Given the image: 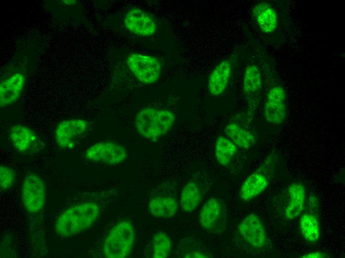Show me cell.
<instances>
[{
  "mask_svg": "<svg viewBox=\"0 0 345 258\" xmlns=\"http://www.w3.org/2000/svg\"><path fill=\"white\" fill-rule=\"evenodd\" d=\"M125 27L138 35L149 36L156 32L157 26L154 19L143 10L132 7L124 17Z\"/></svg>",
  "mask_w": 345,
  "mask_h": 258,
  "instance_id": "12",
  "label": "cell"
},
{
  "mask_svg": "<svg viewBox=\"0 0 345 258\" xmlns=\"http://www.w3.org/2000/svg\"><path fill=\"white\" fill-rule=\"evenodd\" d=\"M90 129L89 122L79 119H66L56 126L54 136L56 142L61 148H74L86 135Z\"/></svg>",
  "mask_w": 345,
  "mask_h": 258,
  "instance_id": "4",
  "label": "cell"
},
{
  "mask_svg": "<svg viewBox=\"0 0 345 258\" xmlns=\"http://www.w3.org/2000/svg\"><path fill=\"white\" fill-rule=\"evenodd\" d=\"M238 231L245 242L254 248L261 249L266 245L267 235L264 225L255 213L248 215L241 220Z\"/></svg>",
  "mask_w": 345,
  "mask_h": 258,
  "instance_id": "11",
  "label": "cell"
},
{
  "mask_svg": "<svg viewBox=\"0 0 345 258\" xmlns=\"http://www.w3.org/2000/svg\"><path fill=\"white\" fill-rule=\"evenodd\" d=\"M308 205L309 209L312 211L313 212H318L319 204L316 196L314 194L309 196L308 198Z\"/></svg>",
  "mask_w": 345,
  "mask_h": 258,
  "instance_id": "26",
  "label": "cell"
},
{
  "mask_svg": "<svg viewBox=\"0 0 345 258\" xmlns=\"http://www.w3.org/2000/svg\"><path fill=\"white\" fill-rule=\"evenodd\" d=\"M286 93L281 86L272 87L268 92L264 105L265 120L272 125L283 124L287 117Z\"/></svg>",
  "mask_w": 345,
  "mask_h": 258,
  "instance_id": "10",
  "label": "cell"
},
{
  "mask_svg": "<svg viewBox=\"0 0 345 258\" xmlns=\"http://www.w3.org/2000/svg\"><path fill=\"white\" fill-rule=\"evenodd\" d=\"M16 177V173L12 168L1 165L0 166V191H6L11 189L15 183Z\"/></svg>",
  "mask_w": 345,
  "mask_h": 258,
  "instance_id": "25",
  "label": "cell"
},
{
  "mask_svg": "<svg viewBox=\"0 0 345 258\" xmlns=\"http://www.w3.org/2000/svg\"><path fill=\"white\" fill-rule=\"evenodd\" d=\"M271 160L267 158L255 172L243 182L239 192V197L244 201H249L257 197L268 188L271 180L270 173Z\"/></svg>",
  "mask_w": 345,
  "mask_h": 258,
  "instance_id": "9",
  "label": "cell"
},
{
  "mask_svg": "<svg viewBox=\"0 0 345 258\" xmlns=\"http://www.w3.org/2000/svg\"><path fill=\"white\" fill-rule=\"evenodd\" d=\"M237 151V146L226 136H219L215 144V154L218 162L227 166Z\"/></svg>",
  "mask_w": 345,
  "mask_h": 258,
  "instance_id": "22",
  "label": "cell"
},
{
  "mask_svg": "<svg viewBox=\"0 0 345 258\" xmlns=\"http://www.w3.org/2000/svg\"><path fill=\"white\" fill-rule=\"evenodd\" d=\"M8 135L14 148L21 153L28 152L39 141L37 133L31 128L22 125L12 126Z\"/></svg>",
  "mask_w": 345,
  "mask_h": 258,
  "instance_id": "15",
  "label": "cell"
},
{
  "mask_svg": "<svg viewBox=\"0 0 345 258\" xmlns=\"http://www.w3.org/2000/svg\"><path fill=\"white\" fill-rule=\"evenodd\" d=\"M300 229L303 238L311 243H316L320 237L319 221L317 216L312 213L301 215L299 220Z\"/></svg>",
  "mask_w": 345,
  "mask_h": 258,
  "instance_id": "21",
  "label": "cell"
},
{
  "mask_svg": "<svg viewBox=\"0 0 345 258\" xmlns=\"http://www.w3.org/2000/svg\"><path fill=\"white\" fill-rule=\"evenodd\" d=\"M326 257L327 255L320 252H312L300 257L301 258H324Z\"/></svg>",
  "mask_w": 345,
  "mask_h": 258,
  "instance_id": "27",
  "label": "cell"
},
{
  "mask_svg": "<svg viewBox=\"0 0 345 258\" xmlns=\"http://www.w3.org/2000/svg\"><path fill=\"white\" fill-rule=\"evenodd\" d=\"M21 197L24 207L29 213L36 214L42 210L46 201V186L40 175L31 173L24 178Z\"/></svg>",
  "mask_w": 345,
  "mask_h": 258,
  "instance_id": "5",
  "label": "cell"
},
{
  "mask_svg": "<svg viewBox=\"0 0 345 258\" xmlns=\"http://www.w3.org/2000/svg\"><path fill=\"white\" fill-rule=\"evenodd\" d=\"M175 119L174 114L171 111L146 108L136 114L135 128L142 137L156 141L168 133Z\"/></svg>",
  "mask_w": 345,
  "mask_h": 258,
  "instance_id": "2",
  "label": "cell"
},
{
  "mask_svg": "<svg viewBox=\"0 0 345 258\" xmlns=\"http://www.w3.org/2000/svg\"><path fill=\"white\" fill-rule=\"evenodd\" d=\"M99 205L93 201L78 203L64 210L57 218L55 231L62 238H70L89 229L100 215Z\"/></svg>",
  "mask_w": 345,
  "mask_h": 258,
  "instance_id": "1",
  "label": "cell"
},
{
  "mask_svg": "<svg viewBox=\"0 0 345 258\" xmlns=\"http://www.w3.org/2000/svg\"><path fill=\"white\" fill-rule=\"evenodd\" d=\"M203 190L198 182L195 180L189 181L182 188L180 205L185 212H191L200 203L203 196Z\"/></svg>",
  "mask_w": 345,
  "mask_h": 258,
  "instance_id": "19",
  "label": "cell"
},
{
  "mask_svg": "<svg viewBox=\"0 0 345 258\" xmlns=\"http://www.w3.org/2000/svg\"><path fill=\"white\" fill-rule=\"evenodd\" d=\"M226 136L237 147L248 149L253 146L256 141L253 133L235 123H230L224 129Z\"/></svg>",
  "mask_w": 345,
  "mask_h": 258,
  "instance_id": "20",
  "label": "cell"
},
{
  "mask_svg": "<svg viewBox=\"0 0 345 258\" xmlns=\"http://www.w3.org/2000/svg\"><path fill=\"white\" fill-rule=\"evenodd\" d=\"M135 233L132 224L123 220L117 223L107 235L103 253L108 258H125L131 253Z\"/></svg>",
  "mask_w": 345,
  "mask_h": 258,
  "instance_id": "3",
  "label": "cell"
},
{
  "mask_svg": "<svg viewBox=\"0 0 345 258\" xmlns=\"http://www.w3.org/2000/svg\"><path fill=\"white\" fill-rule=\"evenodd\" d=\"M198 221L202 228L209 233L223 232L226 229L227 213L223 201L216 197L208 199L200 210Z\"/></svg>",
  "mask_w": 345,
  "mask_h": 258,
  "instance_id": "6",
  "label": "cell"
},
{
  "mask_svg": "<svg viewBox=\"0 0 345 258\" xmlns=\"http://www.w3.org/2000/svg\"><path fill=\"white\" fill-rule=\"evenodd\" d=\"M85 156L92 162L116 165L124 162L127 158L128 154L125 148L119 143L100 141L88 147Z\"/></svg>",
  "mask_w": 345,
  "mask_h": 258,
  "instance_id": "7",
  "label": "cell"
},
{
  "mask_svg": "<svg viewBox=\"0 0 345 258\" xmlns=\"http://www.w3.org/2000/svg\"><path fill=\"white\" fill-rule=\"evenodd\" d=\"M253 17L259 28L264 33H273L278 26V16L275 8L269 3L260 2L252 10Z\"/></svg>",
  "mask_w": 345,
  "mask_h": 258,
  "instance_id": "16",
  "label": "cell"
},
{
  "mask_svg": "<svg viewBox=\"0 0 345 258\" xmlns=\"http://www.w3.org/2000/svg\"><path fill=\"white\" fill-rule=\"evenodd\" d=\"M232 65L226 60L218 63L211 71L208 80L209 93L214 96L222 94L226 90L230 78Z\"/></svg>",
  "mask_w": 345,
  "mask_h": 258,
  "instance_id": "14",
  "label": "cell"
},
{
  "mask_svg": "<svg viewBox=\"0 0 345 258\" xmlns=\"http://www.w3.org/2000/svg\"><path fill=\"white\" fill-rule=\"evenodd\" d=\"M25 82V76L15 72L0 82V105L5 107L14 103L19 98Z\"/></svg>",
  "mask_w": 345,
  "mask_h": 258,
  "instance_id": "13",
  "label": "cell"
},
{
  "mask_svg": "<svg viewBox=\"0 0 345 258\" xmlns=\"http://www.w3.org/2000/svg\"><path fill=\"white\" fill-rule=\"evenodd\" d=\"M178 203L176 198L170 195H159L153 197L148 204L150 214L159 218H171L175 215L178 211Z\"/></svg>",
  "mask_w": 345,
  "mask_h": 258,
  "instance_id": "18",
  "label": "cell"
},
{
  "mask_svg": "<svg viewBox=\"0 0 345 258\" xmlns=\"http://www.w3.org/2000/svg\"><path fill=\"white\" fill-rule=\"evenodd\" d=\"M127 64L135 76L145 84H153L160 78L161 64L155 57L133 53L127 57Z\"/></svg>",
  "mask_w": 345,
  "mask_h": 258,
  "instance_id": "8",
  "label": "cell"
},
{
  "mask_svg": "<svg viewBox=\"0 0 345 258\" xmlns=\"http://www.w3.org/2000/svg\"><path fill=\"white\" fill-rule=\"evenodd\" d=\"M289 200L286 207L285 217L290 220L299 216L304 209L306 190L304 186L300 182L292 183L288 188Z\"/></svg>",
  "mask_w": 345,
  "mask_h": 258,
  "instance_id": "17",
  "label": "cell"
},
{
  "mask_svg": "<svg viewBox=\"0 0 345 258\" xmlns=\"http://www.w3.org/2000/svg\"><path fill=\"white\" fill-rule=\"evenodd\" d=\"M262 86L261 73L254 64L248 65L244 72L242 90L244 94L250 95L257 92Z\"/></svg>",
  "mask_w": 345,
  "mask_h": 258,
  "instance_id": "23",
  "label": "cell"
},
{
  "mask_svg": "<svg viewBox=\"0 0 345 258\" xmlns=\"http://www.w3.org/2000/svg\"><path fill=\"white\" fill-rule=\"evenodd\" d=\"M172 241L164 232L159 231L153 236L152 242V256L154 258H165L169 256L172 249Z\"/></svg>",
  "mask_w": 345,
  "mask_h": 258,
  "instance_id": "24",
  "label": "cell"
}]
</instances>
